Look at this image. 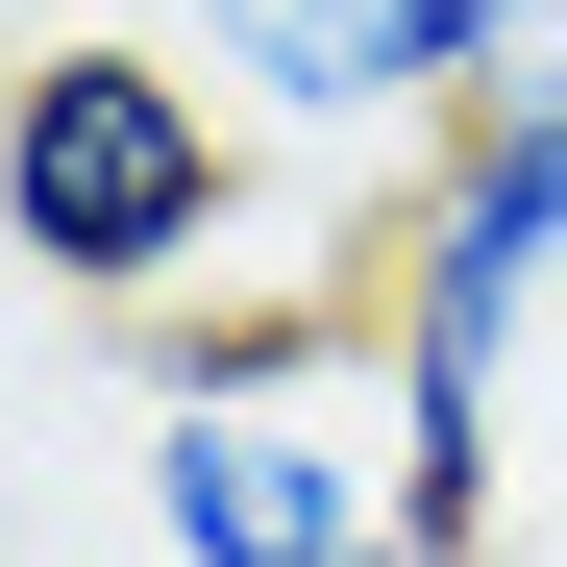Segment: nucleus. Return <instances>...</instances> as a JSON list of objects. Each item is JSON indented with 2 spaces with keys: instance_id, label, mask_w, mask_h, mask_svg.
Listing matches in <instances>:
<instances>
[{
  "instance_id": "nucleus-1",
  "label": "nucleus",
  "mask_w": 567,
  "mask_h": 567,
  "mask_svg": "<svg viewBox=\"0 0 567 567\" xmlns=\"http://www.w3.org/2000/svg\"><path fill=\"white\" fill-rule=\"evenodd\" d=\"M567 297V100H468L395 198H370V420H395V518L468 567L518 494V346Z\"/></svg>"
},
{
  "instance_id": "nucleus-3",
  "label": "nucleus",
  "mask_w": 567,
  "mask_h": 567,
  "mask_svg": "<svg viewBox=\"0 0 567 567\" xmlns=\"http://www.w3.org/2000/svg\"><path fill=\"white\" fill-rule=\"evenodd\" d=\"M173 50L247 100V148L370 173V198L468 124V0H173Z\"/></svg>"
},
{
  "instance_id": "nucleus-2",
  "label": "nucleus",
  "mask_w": 567,
  "mask_h": 567,
  "mask_svg": "<svg viewBox=\"0 0 567 567\" xmlns=\"http://www.w3.org/2000/svg\"><path fill=\"white\" fill-rule=\"evenodd\" d=\"M247 100L173 25H50L25 74H0V247L50 271L74 321H173V297H223V247H247Z\"/></svg>"
},
{
  "instance_id": "nucleus-5",
  "label": "nucleus",
  "mask_w": 567,
  "mask_h": 567,
  "mask_svg": "<svg viewBox=\"0 0 567 567\" xmlns=\"http://www.w3.org/2000/svg\"><path fill=\"white\" fill-rule=\"evenodd\" d=\"M346 567H444V543H346Z\"/></svg>"
},
{
  "instance_id": "nucleus-4",
  "label": "nucleus",
  "mask_w": 567,
  "mask_h": 567,
  "mask_svg": "<svg viewBox=\"0 0 567 567\" xmlns=\"http://www.w3.org/2000/svg\"><path fill=\"white\" fill-rule=\"evenodd\" d=\"M468 100H567V0H468Z\"/></svg>"
}]
</instances>
